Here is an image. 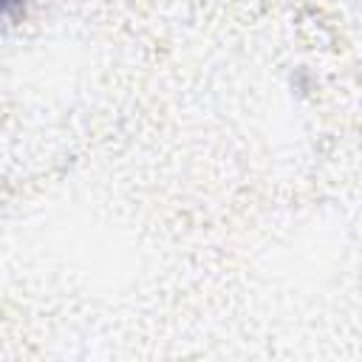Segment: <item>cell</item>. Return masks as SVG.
<instances>
[{
    "label": "cell",
    "instance_id": "obj_1",
    "mask_svg": "<svg viewBox=\"0 0 362 362\" xmlns=\"http://www.w3.org/2000/svg\"><path fill=\"white\" fill-rule=\"evenodd\" d=\"M25 0H0V14H8V11H17Z\"/></svg>",
    "mask_w": 362,
    "mask_h": 362
}]
</instances>
